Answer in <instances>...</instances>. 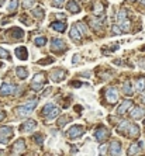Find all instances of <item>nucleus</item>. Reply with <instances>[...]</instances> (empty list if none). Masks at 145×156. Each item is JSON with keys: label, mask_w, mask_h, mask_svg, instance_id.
Returning a JSON list of instances; mask_svg holds the SVG:
<instances>
[{"label": "nucleus", "mask_w": 145, "mask_h": 156, "mask_svg": "<svg viewBox=\"0 0 145 156\" xmlns=\"http://www.w3.org/2000/svg\"><path fill=\"white\" fill-rule=\"evenodd\" d=\"M51 49L54 52H64L65 49H66V45H65V42L61 38H52V41H51Z\"/></svg>", "instance_id": "obj_5"}, {"label": "nucleus", "mask_w": 145, "mask_h": 156, "mask_svg": "<svg viewBox=\"0 0 145 156\" xmlns=\"http://www.w3.org/2000/svg\"><path fill=\"white\" fill-rule=\"evenodd\" d=\"M118 25H120V28L123 30V32H130V30H131V23H130L128 18H125V20H123V21H118Z\"/></svg>", "instance_id": "obj_23"}, {"label": "nucleus", "mask_w": 145, "mask_h": 156, "mask_svg": "<svg viewBox=\"0 0 145 156\" xmlns=\"http://www.w3.org/2000/svg\"><path fill=\"white\" fill-rule=\"evenodd\" d=\"M141 100H142V103L145 104V96H142V99H141Z\"/></svg>", "instance_id": "obj_50"}, {"label": "nucleus", "mask_w": 145, "mask_h": 156, "mask_svg": "<svg viewBox=\"0 0 145 156\" xmlns=\"http://www.w3.org/2000/svg\"><path fill=\"white\" fill-rule=\"evenodd\" d=\"M0 58H1V59H8V58H10L8 52L4 49V48H1V47H0Z\"/></svg>", "instance_id": "obj_37"}, {"label": "nucleus", "mask_w": 145, "mask_h": 156, "mask_svg": "<svg viewBox=\"0 0 145 156\" xmlns=\"http://www.w3.org/2000/svg\"><path fill=\"white\" fill-rule=\"evenodd\" d=\"M14 135V131L11 127L8 125H3L0 127V143H7L8 139Z\"/></svg>", "instance_id": "obj_2"}, {"label": "nucleus", "mask_w": 145, "mask_h": 156, "mask_svg": "<svg viewBox=\"0 0 145 156\" xmlns=\"http://www.w3.org/2000/svg\"><path fill=\"white\" fill-rule=\"evenodd\" d=\"M52 108H55V106H54L52 103H48V104H45V107L42 108V115L45 117V115H47V114H48V113H49V111H51Z\"/></svg>", "instance_id": "obj_33"}, {"label": "nucleus", "mask_w": 145, "mask_h": 156, "mask_svg": "<svg viewBox=\"0 0 145 156\" xmlns=\"http://www.w3.org/2000/svg\"><path fill=\"white\" fill-rule=\"evenodd\" d=\"M76 27H78V30L81 31L82 35H83V34H88V30L85 28V25H83V23H78V24H76Z\"/></svg>", "instance_id": "obj_40"}, {"label": "nucleus", "mask_w": 145, "mask_h": 156, "mask_svg": "<svg viewBox=\"0 0 145 156\" xmlns=\"http://www.w3.org/2000/svg\"><path fill=\"white\" fill-rule=\"evenodd\" d=\"M83 134H85V127H82V125H72L68 129L66 135H68V138L75 139V138H81Z\"/></svg>", "instance_id": "obj_4"}, {"label": "nucleus", "mask_w": 145, "mask_h": 156, "mask_svg": "<svg viewBox=\"0 0 145 156\" xmlns=\"http://www.w3.org/2000/svg\"><path fill=\"white\" fill-rule=\"evenodd\" d=\"M51 92H52V89H51V87H48V89L44 92V94H42V96H44V97H47V96H49V93H51Z\"/></svg>", "instance_id": "obj_44"}, {"label": "nucleus", "mask_w": 145, "mask_h": 156, "mask_svg": "<svg viewBox=\"0 0 145 156\" xmlns=\"http://www.w3.org/2000/svg\"><path fill=\"white\" fill-rule=\"evenodd\" d=\"M109 153H110V155H120L121 153V143L118 141H113V142L110 143Z\"/></svg>", "instance_id": "obj_14"}, {"label": "nucleus", "mask_w": 145, "mask_h": 156, "mask_svg": "<svg viewBox=\"0 0 145 156\" xmlns=\"http://www.w3.org/2000/svg\"><path fill=\"white\" fill-rule=\"evenodd\" d=\"M79 61H81V55L79 54H75L72 58V63L73 65H76V63H79Z\"/></svg>", "instance_id": "obj_43"}, {"label": "nucleus", "mask_w": 145, "mask_h": 156, "mask_svg": "<svg viewBox=\"0 0 145 156\" xmlns=\"http://www.w3.org/2000/svg\"><path fill=\"white\" fill-rule=\"evenodd\" d=\"M144 125H145V120H144Z\"/></svg>", "instance_id": "obj_54"}, {"label": "nucleus", "mask_w": 145, "mask_h": 156, "mask_svg": "<svg viewBox=\"0 0 145 156\" xmlns=\"http://www.w3.org/2000/svg\"><path fill=\"white\" fill-rule=\"evenodd\" d=\"M51 28L55 30V31H58V32H65L66 31V24L55 21V23H51Z\"/></svg>", "instance_id": "obj_18"}, {"label": "nucleus", "mask_w": 145, "mask_h": 156, "mask_svg": "<svg viewBox=\"0 0 145 156\" xmlns=\"http://www.w3.org/2000/svg\"><path fill=\"white\" fill-rule=\"evenodd\" d=\"M130 128V122L128 121H121L120 124H118V128H117V131L120 134H123V135H125L127 134V131H128Z\"/></svg>", "instance_id": "obj_24"}, {"label": "nucleus", "mask_w": 145, "mask_h": 156, "mask_svg": "<svg viewBox=\"0 0 145 156\" xmlns=\"http://www.w3.org/2000/svg\"><path fill=\"white\" fill-rule=\"evenodd\" d=\"M123 92L125 96H132V87H131V83L130 82H125L123 85Z\"/></svg>", "instance_id": "obj_28"}, {"label": "nucleus", "mask_w": 145, "mask_h": 156, "mask_svg": "<svg viewBox=\"0 0 145 156\" xmlns=\"http://www.w3.org/2000/svg\"><path fill=\"white\" fill-rule=\"evenodd\" d=\"M32 14L37 17L38 20H42V18H44V10L40 8V7H35L34 10H32Z\"/></svg>", "instance_id": "obj_30"}, {"label": "nucleus", "mask_w": 145, "mask_h": 156, "mask_svg": "<svg viewBox=\"0 0 145 156\" xmlns=\"http://www.w3.org/2000/svg\"><path fill=\"white\" fill-rule=\"evenodd\" d=\"M69 35H71V38L75 39V41H79V39L82 38V34H81V31L78 30V27H76V25L71 28V31H69Z\"/></svg>", "instance_id": "obj_22"}, {"label": "nucleus", "mask_w": 145, "mask_h": 156, "mask_svg": "<svg viewBox=\"0 0 145 156\" xmlns=\"http://www.w3.org/2000/svg\"><path fill=\"white\" fill-rule=\"evenodd\" d=\"M32 139H34V142H37L38 145H42V139H44V138H42V135H41V134H35Z\"/></svg>", "instance_id": "obj_39"}, {"label": "nucleus", "mask_w": 145, "mask_h": 156, "mask_svg": "<svg viewBox=\"0 0 145 156\" xmlns=\"http://www.w3.org/2000/svg\"><path fill=\"white\" fill-rule=\"evenodd\" d=\"M65 78H66V72H65L64 69H55L51 72V79H52V82H55V83L62 82Z\"/></svg>", "instance_id": "obj_9"}, {"label": "nucleus", "mask_w": 145, "mask_h": 156, "mask_svg": "<svg viewBox=\"0 0 145 156\" xmlns=\"http://www.w3.org/2000/svg\"><path fill=\"white\" fill-rule=\"evenodd\" d=\"M10 34H11V37L17 41H20V39H23L24 37V32L21 28H13V30H10Z\"/></svg>", "instance_id": "obj_20"}, {"label": "nucleus", "mask_w": 145, "mask_h": 156, "mask_svg": "<svg viewBox=\"0 0 145 156\" xmlns=\"http://www.w3.org/2000/svg\"><path fill=\"white\" fill-rule=\"evenodd\" d=\"M72 86L73 87H81L82 83H81V82H76V80H75V82H72Z\"/></svg>", "instance_id": "obj_46"}, {"label": "nucleus", "mask_w": 145, "mask_h": 156, "mask_svg": "<svg viewBox=\"0 0 145 156\" xmlns=\"http://www.w3.org/2000/svg\"><path fill=\"white\" fill-rule=\"evenodd\" d=\"M109 135H110V131H109L106 127H99L96 129V132H95V138H96L99 142H104V141L109 138Z\"/></svg>", "instance_id": "obj_6"}, {"label": "nucleus", "mask_w": 145, "mask_h": 156, "mask_svg": "<svg viewBox=\"0 0 145 156\" xmlns=\"http://www.w3.org/2000/svg\"><path fill=\"white\" fill-rule=\"evenodd\" d=\"M14 54H16V56L20 59V61H27V59H28V49H27L25 47L16 48Z\"/></svg>", "instance_id": "obj_11"}, {"label": "nucleus", "mask_w": 145, "mask_h": 156, "mask_svg": "<svg viewBox=\"0 0 145 156\" xmlns=\"http://www.w3.org/2000/svg\"><path fill=\"white\" fill-rule=\"evenodd\" d=\"M141 146H142V143L139 142V143H132L131 146L128 148V155H138L139 152H141Z\"/></svg>", "instance_id": "obj_19"}, {"label": "nucleus", "mask_w": 145, "mask_h": 156, "mask_svg": "<svg viewBox=\"0 0 145 156\" xmlns=\"http://www.w3.org/2000/svg\"><path fill=\"white\" fill-rule=\"evenodd\" d=\"M141 3H142V4H144V6H145V0H141Z\"/></svg>", "instance_id": "obj_52"}, {"label": "nucleus", "mask_w": 145, "mask_h": 156, "mask_svg": "<svg viewBox=\"0 0 145 156\" xmlns=\"http://www.w3.org/2000/svg\"><path fill=\"white\" fill-rule=\"evenodd\" d=\"M37 128V121H34V120H27V121H24L23 122V125H21V131H24V132H30V131H32V129H35Z\"/></svg>", "instance_id": "obj_12"}, {"label": "nucleus", "mask_w": 145, "mask_h": 156, "mask_svg": "<svg viewBox=\"0 0 145 156\" xmlns=\"http://www.w3.org/2000/svg\"><path fill=\"white\" fill-rule=\"evenodd\" d=\"M17 90L16 85H11V83H4L0 87V96H8V94H13Z\"/></svg>", "instance_id": "obj_10"}, {"label": "nucleus", "mask_w": 145, "mask_h": 156, "mask_svg": "<svg viewBox=\"0 0 145 156\" xmlns=\"http://www.w3.org/2000/svg\"><path fill=\"white\" fill-rule=\"evenodd\" d=\"M131 106H132V101L131 100H124V101L120 104V107L117 108V114H120V115H124L130 108H131Z\"/></svg>", "instance_id": "obj_13"}, {"label": "nucleus", "mask_w": 145, "mask_h": 156, "mask_svg": "<svg viewBox=\"0 0 145 156\" xmlns=\"http://www.w3.org/2000/svg\"><path fill=\"white\" fill-rule=\"evenodd\" d=\"M76 152H78V149L75 148V146H72V153H76Z\"/></svg>", "instance_id": "obj_49"}, {"label": "nucleus", "mask_w": 145, "mask_h": 156, "mask_svg": "<svg viewBox=\"0 0 145 156\" xmlns=\"http://www.w3.org/2000/svg\"><path fill=\"white\" fill-rule=\"evenodd\" d=\"M127 135H128L130 138H137L138 135H139V127L135 124H130V128L128 131H127Z\"/></svg>", "instance_id": "obj_15"}, {"label": "nucleus", "mask_w": 145, "mask_h": 156, "mask_svg": "<svg viewBox=\"0 0 145 156\" xmlns=\"http://www.w3.org/2000/svg\"><path fill=\"white\" fill-rule=\"evenodd\" d=\"M99 150H100V153H104L106 150H107V146H106V145H102V146L99 148Z\"/></svg>", "instance_id": "obj_45"}, {"label": "nucleus", "mask_w": 145, "mask_h": 156, "mask_svg": "<svg viewBox=\"0 0 145 156\" xmlns=\"http://www.w3.org/2000/svg\"><path fill=\"white\" fill-rule=\"evenodd\" d=\"M90 27H93L95 30H100L103 27V21L102 20H97V18H92L90 20Z\"/></svg>", "instance_id": "obj_27"}, {"label": "nucleus", "mask_w": 145, "mask_h": 156, "mask_svg": "<svg viewBox=\"0 0 145 156\" xmlns=\"http://www.w3.org/2000/svg\"><path fill=\"white\" fill-rule=\"evenodd\" d=\"M18 7V0H10V4H8V11H16Z\"/></svg>", "instance_id": "obj_34"}, {"label": "nucleus", "mask_w": 145, "mask_h": 156, "mask_svg": "<svg viewBox=\"0 0 145 156\" xmlns=\"http://www.w3.org/2000/svg\"><path fill=\"white\" fill-rule=\"evenodd\" d=\"M111 31H113V34H116V35H120V34H123V30L120 28V25H118V24H114L113 28H111Z\"/></svg>", "instance_id": "obj_36"}, {"label": "nucleus", "mask_w": 145, "mask_h": 156, "mask_svg": "<svg viewBox=\"0 0 145 156\" xmlns=\"http://www.w3.org/2000/svg\"><path fill=\"white\" fill-rule=\"evenodd\" d=\"M44 83H45V75L44 73H37L31 80V89L35 90V92H38V90L42 89Z\"/></svg>", "instance_id": "obj_3"}, {"label": "nucleus", "mask_w": 145, "mask_h": 156, "mask_svg": "<svg viewBox=\"0 0 145 156\" xmlns=\"http://www.w3.org/2000/svg\"><path fill=\"white\" fill-rule=\"evenodd\" d=\"M17 72V76H18V79H25L27 76H28V70L25 69V68H23V66H18L16 69Z\"/></svg>", "instance_id": "obj_25"}, {"label": "nucleus", "mask_w": 145, "mask_h": 156, "mask_svg": "<svg viewBox=\"0 0 145 156\" xmlns=\"http://www.w3.org/2000/svg\"><path fill=\"white\" fill-rule=\"evenodd\" d=\"M57 18H59V20H64L65 14H64V13H59V14H57Z\"/></svg>", "instance_id": "obj_48"}, {"label": "nucleus", "mask_w": 145, "mask_h": 156, "mask_svg": "<svg viewBox=\"0 0 145 156\" xmlns=\"http://www.w3.org/2000/svg\"><path fill=\"white\" fill-rule=\"evenodd\" d=\"M66 8H68L69 13H79V11H81V6H79L76 1H69V3L66 4Z\"/></svg>", "instance_id": "obj_21"}, {"label": "nucleus", "mask_w": 145, "mask_h": 156, "mask_svg": "<svg viewBox=\"0 0 145 156\" xmlns=\"http://www.w3.org/2000/svg\"><path fill=\"white\" fill-rule=\"evenodd\" d=\"M32 3H34V0H24V1H23V7L30 8L32 6Z\"/></svg>", "instance_id": "obj_41"}, {"label": "nucleus", "mask_w": 145, "mask_h": 156, "mask_svg": "<svg viewBox=\"0 0 145 156\" xmlns=\"http://www.w3.org/2000/svg\"><path fill=\"white\" fill-rule=\"evenodd\" d=\"M59 113H61V111H59V108H57V107H55V108H52V110H51V111L48 113V114L45 115V121H47V122H51V121H54V120H55V118L59 115Z\"/></svg>", "instance_id": "obj_16"}, {"label": "nucleus", "mask_w": 145, "mask_h": 156, "mask_svg": "<svg viewBox=\"0 0 145 156\" xmlns=\"http://www.w3.org/2000/svg\"><path fill=\"white\" fill-rule=\"evenodd\" d=\"M3 3H4V0H0V6H1V4H3Z\"/></svg>", "instance_id": "obj_51"}, {"label": "nucleus", "mask_w": 145, "mask_h": 156, "mask_svg": "<svg viewBox=\"0 0 145 156\" xmlns=\"http://www.w3.org/2000/svg\"><path fill=\"white\" fill-rule=\"evenodd\" d=\"M106 100L110 103V104H114V103L118 100V93L114 87H109L106 90Z\"/></svg>", "instance_id": "obj_7"}, {"label": "nucleus", "mask_w": 145, "mask_h": 156, "mask_svg": "<svg viewBox=\"0 0 145 156\" xmlns=\"http://www.w3.org/2000/svg\"><path fill=\"white\" fill-rule=\"evenodd\" d=\"M54 62V58H44V59H41L40 62V65H51V63Z\"/></svg>", "instance_id": "obj_38"}, {"label": "nucleus", "mask_w": 145, "mask_h": 156, "mask_svg": "<svg viewBox=\"0 0 145 156\" xmlns=\"http://www.w3.org/2000/svg\"><path fill=\"white\" fill-rule=\"evenodd\" d=\"M25 150V142L24 139H17L14 143H13V149H11V152H13V155H20V153H23Z\"/></svg>", "instance_id": "obj_8"}, {"label": "nucleus", "mask_w": 145, "mask_h": 156, "mask_svg": "<svg viewBox=\"0 0 145 156\" xmlns=\"http://www.w3.org/2000/svg\"><path fill=\"white\" fill-rule=\"evenodd\" d=\"M4 118H6V113H4V111H0V121L4 120Z\"/></svg>", "instance_id": "obj_47"}, {"label": "nucleus", "mask_w": 145, "mask_h": 156, "mask_svg": "<svg viewBox=\"0 0 145 156\" xmlns=\"http://www.w3.org/2000/svg\"><path fill=\"white\" fill-rule=\"evenodd\" d=\"M37 100H30V101L24 103V104H21L18 108H17V114L20 115V117H25V115H28V114H31L34 108L37 107Z\"/></svg>", "instance_id": "obj_1"}, {"label": "nucleus", "mask_w": 145, "mask_h": 156, "mask_svg": "<svg viewBox=\"0 0 145 156\" xmlns=\"http://www.w3.org/2000/svg\"><path fill=\"white\" fill-rule=\"evenodd\" d=\"M125 18H127V10H120L118 14H117V20H118V21H123V20H125Z\"/></svg>", "instance_id": "obj_35"}, {"label": "nucleus", "mask_w": 145, "mask_h": 156, "mask_svg": "<svg viewBox=\"0 0 145 156\" xmlns=\"http://www.w3.org/2000/svg\"><path fill=\"white\" fill-rule=\"evenodd\" d=\"M145 89V78H139L135 82V90L137 92H144Z\"/></svg>", "instance_id": "obj_26"}, {"label": "nucleus", "mask_w": 145, "mask_h": 156, "mask_svg": "<svg viewBox=\"0 0 145 156\" xmlns=\"http://www.w3.org/2000/svg\"><path fill=\"white\" fill-rule=\"evenodd\" d=\"M103 10H104V6H103L102 3H96V6L93 8V14H95V16H100V14L103 13Z\"/></svg>", "instance_id": "obj_29"}, {"label": "nucleus", "mask_w": 145, "mask_h": 156, "mask_svg": "<svg viewBox=\"0 0 145 156\" xmlns=\"http://www.w3.org/2000/svg\"><path fill=\"white\" fill-rule=\"evenodd\" d=\"M34 44H35L37 47H44V45L47 44V38H45V37H37V38L34 39Z\"/></svg>", "instance_id": "obj_32"}, {"label": "nucleus", "mask_w": 145, "mask_h": 156, "mask_svg": "<svg viewBox=\"0 0 145 156\" xmlns=\"http://www.w3.org/2000/svg\"><path fill=\"white\" fill-rule=\"evenodd\" d=\"M64 3L65 0H52V6H55V7H61Z\"/></svg>", "instance_id": "obj_42"}, {"label": "nucleus", "mask_w": 145, "mask_h": 156, "mask_svg": "<svg viewBox=\"0 0 145 156\" xmlns=\"http://www.w3.org/2000/svg\"><path fill=\"white\" fill-rule=\"evenodd\" d=\"M130 1H137V0H130Z\"/></svg>", "instance_id": "obj_53"}, {"label": "nucleus", "mask_w": 145, "mask_h": 156, "mask_svg": "<svg viewBox=\"0 0 145 156\" xmlns=\"http://www.w3.org/2000/svg\"><path fill=\"white\" fill-rule=\"evenodd\" d=\"M58 118H59V117H58ZM68 121H71V117H69V115H64V117H61L59 120H58V128H62V127H64Z\"/></svg>", "instance_id": "obj_31"}, {"label": "nucleus", "mask_w": 145, "mask_h": 156, "mask_svg": "<svg viewBox=\"0 0 145 156\" xmlns=\"http://www.w3.org/2000/svg\"><path fill=\"white\" fill-rule=\"evenodd\" d=\"M145 115V110L141 108V107H135V108L131 111V117L134 118V120H139V118H142Z\"/></svg>", "instance_id": "obj_17"}]
</instances>
